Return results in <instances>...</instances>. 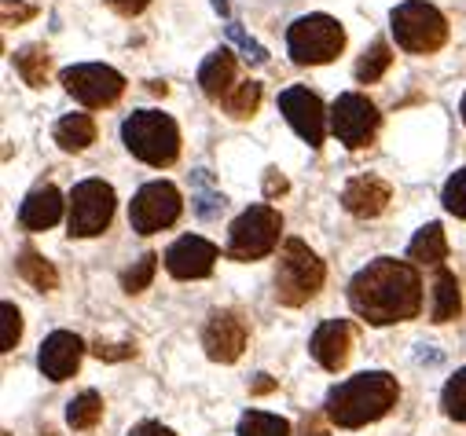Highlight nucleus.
<instances>
[{
    "instance_id": "9b49d317",
    "label": "nucleus",
    "mask_w": 466,
    "mask_h": 436,
    "mask_svg": "<svg viewBox=\"0 0 466 436\" xmlns=\"http://www.w3.org/2000/svg\"><path fill=\"white\" fill-rule=\"evenodd\" d=\"M331 133L345 143V147H367L378 133V107L360 96V92H345L334 99L331 107Z\"/></svg>"
},
{
    "instance_id": "aec40b11",
    "label": "nucleus",
    "mask_w": 466,
    "mask_h": 436,
    "mask_svg": "<svg viewBox=\"0 0 466 436\" xmlns=\"http://www.w3.org/2000/svg\"><path fill=\"white\" fill-rule=\"evenodd\" d=\"M459 308H462V297H459V279L437 264V275L430 283V320L434 323H452L459 320Z\"/></svg>"
},
{
    "instance_id": "a19ab883",
    "label": "nucleus",
    "mask_w": 466,
    "mask_h": 436,
    "mask_svg": "<svg viewBox=\"0 0 466 436\" xmlns=\"http://www.w3.org/2000/svg\"><path fill=\"white\" fill-rule=\"evenodd\" d=\"M415 360H419V363H441V352H434L430 345H419V352H415Z\"/></svg>"
},
{
    "instance_id": "39448f33",
    "label": "nucleus",
    "mask_w": 466,
    "mask_h": 436,
    "mask_svg": "<svg viewBox=\"0 0 466 436\" xmlns=\"http://www.w3.org/2000/svg\"><path fill=\"white\" fill-rule=\"evenodd\" d=\"M345 48V30L331 15H301L287 30V52L298 66H320L331 63Z\"/></svg>"
},
{
    "instance_id": "6ab92c4d",
    "label": "nucleus",
    "mask_w": 466,
    "mask_h": 436,
    "mask_svg": "<svg viewBox=\"0 0 466 436\" xmlns=\"http://www.w3.org/2000/svg\"><path fill=\"white\" fill-rule=\"evenodd\" d=\"M199 85L210 99H224L236 85V52L231 48H217L206 56V63L199 66Z\"/></svg>"
},
{
    "instance_id": "20e7f679",
    "label": "nucleus",
    "mask_w": 466,
    "mask_h": 436,
    "mask_svg": "<svg viewBox=\"0 0 466 436\" xmlns=\"http://www.w3.org/2000/svg\"><path fill=\"white\" fill-rule=\"evenodd\" d=\"M324 279H327L324 261L301 239H287L283 253H280V268H276V301L287 308H298L308 297L320 294Z\"/></svg>"
},
{
    "instance_id": "f257e3e1",
    "label": "nucleus",
    "mask_w": 466,
    "mask_h": 436,
    "mask_svg": "<svg viewBox=\"0 0 466 436\" xmlns=\"http://www.w3.org/2000/svg\"><path fill=\"white\" fill-rule=\"evenodd\" d=\"M349 304H353L360 320H367L375 327L415 320L422 308V279H419L415 264L378 257L353 275V283H349Z\"/></svg>"
},
{
    "instance_id": "e433bc0d",
    "label": "nucleus",
    "mask_w": 466,
    "mask_h": 436,
    "mask_svg": "<svg viewBox=\"0 0 466 436\" xmlns=\"http://www.w3.org/2000/svg\"><path fill=\"white\" fill-rule=\"evenodd\" d=\"M129 436H177L173 429H166L162 422H140V425H133V432Z\"/></svg>"
},
{
    "instance_id": "473e14b6",
    "label": "nucleus",
    "mask_w": 466,
    "mask_h": 436,
    "mask_svg": "<svg viewBox=\"0 0 466 436\" xmlns=\"http://www.w3.org/2000/svg\"><path fill=\"white\" fill-rule=\"evenodd\" d=\"M228 37L239 45V52H243V59H246V63H257V66H261V63H268V52L254 41L250 33H243V26H239V22H231V26H228Z\"/></svg>"
},
{
    "instance_id": "6e6552de",
    "label": "nucleus",
    "mask_w": 466,
    "mask_h": 436,
    "mask_svg": "<svg viewBox=\"0 0 466 436\" xmlns=\"http://www.w3.org/2000/svg\"><path fill=\"white\" fill-rule=\"evenodd\" d=\"M59 81L82 107H110V103H118V96L125 92V77L114 66H103V63L66 66L59 73Z\"/></svg>"
},
{
    "instance_id": "b1692460",
    "label": "nucleus",
    "mask_w": 466,
    "mask_h": 436,
    "mask_svg": "<svg viewBox=\"0 0 466 436\" xmlns=\"http://www.w3.org/2000/svg\"><path fill=\"white\" fill-rule=\"evenodd\" d=\"M15 70L19 77L30 85V89H41L45 85V77H48V52L41 45H26L15 52Z\"/></svg>"
},
{
    "instance_id": "1a4fd4ad",
    "label": "nucleus",
    "mask_w": 466,
    "mask_h": 436,
    "mask_svg": "<svg viewBox=\"0 0 466 436\" xmlns=\"http://www.w3.org/2000/svg\"><path fill=\"white\" fill-rule=\"evenodd\" d=\"M114 217V187L103 180H82L70 194V235L77 239H92L107 231Z\"/></svg>"
},
{
    "instance_id": "4c0bfd02",
    "label": "nucleus",
    "mask_w": 466,
    "mask_h": 436,
    "mask_svg": "<svg viewBox=\"0 0 466 436\" xmlns=\"http://www.w3.org/2000/svg\"><path fill=\"white\" fill-rule=\"evenodd\" d=\"M107 4L118 12V15H140L147 8V0H107Z\"/></svg>"
},
{
    "instance_id": "2eb2a0df",
    "label": "nucleus",
    "mask_w": 466,
    "mask_h": 436,
    "mask_svg": "<svg viewBox=\"0 0 466 436\" xmlns=\"http://www.w3.org/2000/svg\"><path fill=\"white\" fill-rule=\"evenodd\" d=\"M82 355H85V341L77 338L73 330H56L45 338L41 352H37V367L48 381H66L73 378V371L82 367Z\"/></svg>"
},
{
    "instance_id": "c85d7f7f",
    "label": "nucleus",
    "mask_w": 466,
    "mask_h": 436,
    "mask_svg": "<svg viewBox=\"0 0 466 436\" xmlns=\"http://www.w3.org/2000/svg\"><path fill=\"white\" fill-rule=\"evenodd\" d=\"M441 407H444L448 418L466 422V367L448 378V385H444V392H441Z\"/></svg>"
},
{
    "instance_id": "5701e85b",
    "label": "nucleus",
    "mask_w": 466,
    "mask_h": 436,
    "mask_svg": "<svg viewBox=\"0 0 466 436\" xmlns=\"http://www.w3.org/2000/svg\"><path fill=\"white\" fill-rule=\"evenodd\" d=\"M15 271H19V279H26L33 290H56L59 286V275H56V268L37 253V250H22L19 257H15Z\"/></svg>"
},
{
    "instance_id": "a878e982",
    "label": "nucleus",
    "mask_w": 466,
    "mask_h": 436,
    "mask_svg": "<svg viewBox=\"0 0 466 436\" xmlns=\"http://www.w3.org/2000/svg\"><path fill=\"white\" fill-rule=\"evenodd\" d=\"M99 415H103V400H99V392H92V389H85L82 396H73L70 407H66L70 429H92L99 422Z\"/></svg>"
},
{
    "instance_id": "f03ea898",
    "label": "nucleus",
    "mask_w": 466,
    "mask_h": 436,
    "mask_svg": "<svg viewBox=\"0 0 466 436\" xmlns=\"http://www.w3.org/2000/svg\"><path fill=\"white\" fill-rule=\"evenodd\" d=\"M401 400V385L393 374L385 371H364V374H353L338 381L331 392H327V418L341 429H360L367 422H378L385 418Z\"/></svg>"
},
{
    "instance_id": "ddd939ff",
    "label": "nucleus",
    "mask_w": 466,
    "mask_h": 436,
    "mask_svg": "<svg viewBox=\"0 0 466 436\" xmlns=\"http://www.w3.org/2000/svg\"><path fill=\"white\" fill-rule=\"evenodd\" d=\"M203 348L213 363H236L246 348V323L236 312H210L203 327Z\"/></svg>"
},
{
    "instance_id": "4468645a",
    "label": "nucleus",
    "mask_w": 466,
    "mask_h": 436,
    "mask_svg": "<svg viewBox=\"0 0 466 436\" xmlns=\"http://www.w3.org/2000/svg\"><path fill=\"white\" fill-rule=\"evenodd\" d=\"M217 264V246L203 235H184L166 250V271L173 279H206Z\"/></svg>"
},
{
    "instance_id": "bb28decb",
    "label": "nucleus",
    "mask_w": 466,
    "mask_h": 436,
    "mask_svg": "<svg viewBox=\"0 0 466 436\" xmlns=\"http://www.w3.org/2000/svg\"><path fill=\"white\" fill-rule=\"evenodd\" d=\"M239 436H290V422L268 411H246L239 418Z\"/></svg>"
},
{
    "instance_id": "37998d69",
    "label": "nucleus",
    "mask_w": 466,
    "mask_h": 436,
    "mask_svg": "<svg viewBox=\"0 0 466 436\" xmlns=\"http://www.w3.org/2000/svg\"><path fill=\"white\" fill-rule=\"evenodd\" d=\"M305 436H327V432H324V429H316V425H308V429H305Z\"/></svg>"
},
{
    "instance_id": "f8f14e48",
    "label": "nucleus",
    "mask_w": 466,
    "mask_h": 436,
    "mask_svg": "<svg viewBox=\"0 0 466 436\" xmlns=\"http://www.w3.org/2000/svg\"><path fill=\"white\" fill-rule=\"evenodd\" d=\"M280 110L290 122V129L308 143V147H320L327 136V114L316 92H308L305 85H290L280 92Z\"/></svg>"
},
{
    "instance_id": "9d476101",
    "label": "nucleus",
    "mask_w": 466,
    "mask_h": 436,
    "mask_svg": "<svg viewBox=\"0 0 466 436\" xmlns=\"http://www.w3.org/2000/svg\"><path fill=\"white\" fill-rule=\"evenodd\" d=\"M180 217V191L169 180H151L136 191L133 206H129V224L140 235H154Z\"/></svg>"
},
{
    "instance_id": "2f4dec72",
    "label": "nucleus",
    "mask_w": 466,
    "mask_h": 436,
    "mask_svg": "<svg viewBox=\"0 0 466 436\" xmlns=\"http://www.w3.org/2000/svg\"><path fill=\"white\" fill-rule=\"evenodd\" d=\"M22 338V315L12 301L0 304V352H12Z\"/></svg>"
},
{
    "instance_id": "7c9ffc66",
    "label": "nucleus",
    "mask_w": 466,
    "mask_h": 436,
    "mask_svg": "<svg viewBox=\"0 0 466 436\" xmlns=\"http://www.w3.org/2000/svg\"><path fill=\"white\" fill-rule=\"evenodd\" d=\"M441 202H444V209H448L452 217L466 220V166L448 176V184H444V191H441Z\"/></svg>"
},
{
    "instance_id": "72a5a7b5",
    "label": "nucleus",
    "mask_w": 466,
    "mask_h": 436,
    "mask_svg": "<svg viewBox=\"0 0 466 436\" xmlns=\"http://www.w3.org/2000/svg\"><path fill=\"white\" fill-rule=\"evenodd\" d=\"M96 355H99V360H107V363H114V360H129V355L136 352L129 341L125 345H103V341H96V348H92Z\"/></svg>"
},
{
    "instance_id": "412c9836",
    "label": "nucleus",
    "mask_w": 466,
    "mask_h": 436,
    "mask_svg": "<svg viewBox=\"0 0 466 436\" xmlns=\"http://www.w3.org/2000/svg\"><path fill=\"white\" fill-rule=\"evenodd\" d=\"M448 257V239H444V227L434 220L415 231V239L408 243V261H419V264H441Z\"/></svg>"
},
{
    "instance_id": "0eeeda50",
    "label": "nucleus",
    "mask_w": 466,
    "mask_h": 436,
    "mask_svg": "<svg viewBox=\"0 0 466 436\" xmlns=\"http://www.w3.org/2000/svg\"><path fill=\"white\" fill-rule=\"evenodd\" d=\"M390 30L397 37V45L404 52H415V56L437 52L448 41L444 15L434 4H426V0H404V4H397L390 15Z\"/></svg>"
},
{
    "instance_id": "c03bdc74",
    "label": "nucleus",
    "mask_w": 466,
    "mask_h": 436,
    "mask_svg": "<svg viewBox=\"0 0 466 436\" xmlns=\"http://www.w3.org/2000/svg\"><path fill=\"white\" fill-rule=\"evenodd\" d=\"M459 114H462V122H466V96H462V103H459Z\"/></svg>"
},
{
    "instance_id": "79ce46f5",
    "label": "nucleus",
    "mask_w": 466,
    "mask_h": 436,
    "mask_svg": "<svg viewBox=\"0 0 466 436\" xmlns=\"http://www.w3.org/2000/svg\"><path fill=\"white\" fill-rule=\"evenodd\" d=\"M210 4L217 8V15H220V19H228V15H231V8H228V0H210Z\"/></svg>"
},
{
    "instance_id": "dca6fc26",
    "label": "nucleus",
    "mask_w": 466,
    "mask_h": 436,
    "mask_svg": "<svg viewBox=\"0 0 466 436\" xmlns=\"http://www.w3.org/2000/svg\"><path fill=\"white\" fill-rule=\"evenodd\" d=\"M349 348H353V327L345 320H324L308 341V352L324 371H338L349 360Z\"/></svg>"
},
{
    "instance_id": "f3484780",
    "label": "nucleus",
    "mask_w": 466,
    "mask_h": 436,
    "mask_svg": "<svg viewBox=\"0 0 466 436\" xmlns=\"http://www.w3.org/2000/svg\"><path fill=\"white\" fill-rule=\"evenodd\" d=\"M341 206L353 213V217H364V220H371V217H378V213H385V206H390V184H385L382 176H353L345 184V191H341Z\"/></svg>"
},
{
    "instance_id": "423d86ee",
    "label": "nucleus",
    "mask_w": 466,
    "mask_h": 436,
    "mask_svg": "<svg viewBox=\"0 0 466 436\" xmlns=\"http://www.w3.org/2000/svg\"><path fill=\"white\" fill-rule=\"evenodd\" d=\"M280 231H283V217L272 206H250L243 209L228 227V246L224 253L231 261H257L268 257L280 246Z\"/></svg>"
},
{
    "instance_id": "c9c22d12",
    "label": "nucleus",
    "mask_w": 466,
    "mask_h": 436,
    "mask_svg": "<svg viewBox=\"0 0 466 436\" xmlns=\"http://www.w3.org/2000/svg\"><path fill=\"white\" fill-rule=\"evenodd\" d=\"M37 12L30 8V4H15V0H4V22H26V19H33Z\"/></svg>"
},
{
    "instance_id": "393cba45",
    "label": "nucleus",
    "mask_w": 466,
    "mask_h": 436,
    "mask_svg": "<svg viewBox=\"0 0 466 436\" xmlns=\"http://www.w3.org/2000/svg\"><path fill=\"white\" fill-rule=\"evenodd\" d=\"M390 63H393L390 45H385V41H375V45L357 59V70H353V73H357L360 85H371V81H378L385 70H390Z\"/></svg>"
},
{
    "instance_id": "ea45409f",
    "label": "nucleus",
    "mask_w": 466,
    "mask_h": 436,
    "mask_svg": "<svg viewBox=\"0 0 466 436\" xmlns=\"http://www.w3.org/2000/svg\"><path fill=\"white\" fill-rule=\"evenodd\" d=\"M272 389H276V381H272L268 374H257V378L250 381V392H254V396H264V392H272Z\"/></svg>"
},
{
    "instance_id": "a211bd4d",
    "label": "nucleus",
    "mask_w": 466,
    "mask_h": 436,
    "mask_svg": "<svg viewBox=\"0 0 466 436\" xmlns=\"http://www.w3.org/2000/svg\"><path fill=\"white\" fill-rule=\"evenodd\" d=\"M59 217H63V194L52 184L33 187L22 198V206H19V224L26 231H45V227L59 224Z\"/></svg>"
},
{
    "instance_id": "cd10ccee",
    "label": "nucleus",
    "mask_w": 466,
    "mask_h": 436,
    "mask_svg": "<svg viewBox=\"0 0 466 436\" xmlns=\"http://www.w3.org/2000/svg\"><path fill=\"white\" fill-rule=\"evenodd\" d=\"M224 107H228V114L231 117H250L257 107H261V85L257 81H243V85H236L228 96H224Z\"/></svg>"
},
{
    "instance_id": "c756f323",
    "label": "nucleus",
    "mask_w": 466,
    "mask_h": 436,
    "mask_svg": "<svg viewBox=\"0 0 466 436\" xmlns=\"http://www.w3.org/2000/svg\"><path fill=\"white\" fill-rule=\"evenodd\" d=\"M154 268H159V253H143L125 275H122V290L125 294H140V290H147L151 286V279H154Z\"/></svg>"
},
{
    "instance_id": "58836bf2",
    "label": "nucleus",
    "mask_w": 466,
    "mask_h": 436,
    "mask_svg": "<svg viewBox=\"0 0 466 436\" xmlns=\"http://www.w3.org/2000/svg\"><path fill=\"white\" fill-rule=\"evenodd\" d=\"M264 191H268V198H272V194H283V191H287V180H283L276 169H268V176H264Z\"/></svg>"
},
{
    "instance_id": "f704fd0d",
    "label": "nucleus",
    "mask_w": 466,
    "mask_h": 436,
    "mask_svg": "<svg viewBox=\"0 0 466 436\" xmlns=\"http://www.w3.org/2000/svg\"><path fill=\"white\" fill-rule=\"evenodd\" d=\"M220 209H224V194H199V198H195V213H199L203 220L217 217Z\"/></svg>"
},
{
    "instance_id": "7ed1b4c3",
    "label": "nucleus",
    "mask_w": 466,
    "mask_h": 436,
    "mask_svg": "<svg viewBox=\"0 0 466 436\" xmlns=\"http://www.w3.org/2000/svg\"><path fill=\"white\" fill-rule=\"evenodd\" d=\"M122 140L133 150V158H140V162H147L154 169L173 166L180 154V129L162 110H136L133 117H125Z\"/></svg>"
},
{
    "instance_id": "4be33fe9",
    "label": "nucleus",
    "mask_w": 466,
    "mask_h": 436,
    "mask_svg": "<svg viewBox=\"0 0 466 436\" xmlns=\"http://www.w3.org/2000/svg\"><path fill=\"white\" fill-rule=\"evenodd\" d=\"M96 140V122L89 114H66L56 122V143L63 150H85Z\"/></svg>"
}]
</instances>
